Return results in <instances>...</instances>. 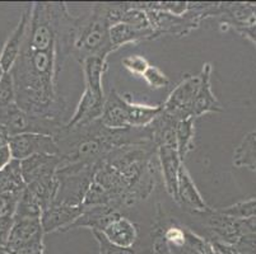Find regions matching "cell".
<instances>
[{"label": "cell", "mask_w": 256, "mask_h": 254, "mask_svg": "<svg viewBox=\"0 0 256 254\" xmlns=\"http://www.w3.org/2000/svg\"><path fill=\"white\" fill-rule=\"evenodd\" d=\"M64 62L58 48L38 51L23 45L10 70L16 104L34 117L62 121L65 102L59 93L58 78Z\"/></svg>", "instance_id": "1"}, {"label": "cell", "mask_w": 256, "mask_h": 254, "mask_svg": "<svg viewBox=\"0 0 256 254\" xmlns=\"http://www.w3.org/2000/svg\"><path fill=\"white\" fill-rule=\"evenodd\" d=\"M110 24L107 20L106 3L94 4L92 11L86 19L80 20L73 53L79 62L87 57L98 56L104 57L114 52L110 43Z\"/></svg>", "instance_id": "2"}, {"label": "cell", "mask_w": 256, "mask_h": 254, "mask_svg": "<svg viewBox=\"0 0 256 254\" xmlns=\"http://www.w3.org/2000/svg\"><path fill=\"white\" fill-rule=\"evenodd\" d=\"M98 164H70L60 167L56 172L58 193L54 205L83 206Z\"/></svg>", "instance_id": "3"}, {"label": "cell", "mask_w": 256, "mask_h": 254, "mask_svg": "<svg viewBox=\"0 0 256 254\" xmlns=\"http://www.w3.org/2000/svg\"><path fill=\"white\" fill-rule=\"evenodd\" d=\"M0 123L6 127L9 136L20 134H42L56 137L65 125L62 121L28 115L16 103L0 108Z\"/></svg>", "instance_id": "4"}, {"label": "cell", "mask_w": 256, "mask_h": 254, "mask_svg": "<svg viewBox=\"0 0 256 254\" xmlns=\"http://www.w3.org/2000/svg\"><path fill=\"white\" fill-rule=\"evenodd\" d=\"M199 83L200 76L198 74L188 75L180 84H178V87L170 93L164 103L162 104V112L164 115L170 116L178 122L192 117V103L199 88Z\"/></svg>", "instance_id": "5"}, {"label": "cell", "mask_w": 256, "mask_h": 254, "mask_svg": "<svg viewBox=\"0 0 256 254\" xmlns=\"http://www.w3.org/2000/svg\"><path fill=\"white\" fill-rule=\"evenodd\" d=\"M13 159L22 162L34 155H58L56 139L50 135L20 134L10 136L8 144Z\"/></svg>", "instance_id": "6"}, {"label": "cell", "mask_w": 256, "mask_h": 254, "mask_svg": "<svg viewBox=\"0 0 256 254\" xmlns=\"http://www.w3.org/2000/svg\"><path fill=\"white\" fill-rule=\"evenodd\" d=\"M100 233H102L111 244L124 249H134L139 238L138 227L130 219L120 214V211L114 214Z\"/></svg>", "instance_id": "7"}, {"label": "cell", "mask_w": 256, "mask_h": 254, "mask_svg": "<svg viewBox=\"0 0 256 254\" xmlns=\"http://www.w3.org/2000/svg\"><path fill=\"white\" fill-rule=\"evenodd\" d=\"M44 235L41 219H14L6 249L13 252L24 247L44 246Z\"/></svg>", "instance_id": "8"}, {"label": "cell", "mask_w": 256, "mask_h": 254, "mask_svg": "<svg viewBox=\"0 0 256 254\" xmlns=\"http://www.w3.org/2000/svg\"><path fill=\"white\" fill-rule=\"evenodd\" d=\"M128 109H129V95H121L115 89H111L104 97V111L100 122L110 130L132 129L128 125Z\"/></svg>", "instance_id": "9"}, {"label": "cell", "mask_w": 256, "mask_h": 254, "mask_svg": "<svg viewBox=\"0 0 256 254\" xmlns=\"http://www.w3.org/2000/svg\"><path fill=\"white\" fill-rule=\"evenodd\" d=\"M24 185L56 176L60 167L59 155H34L20 162Z\"/></svg>", "instance_id": "10"}, {"label": "cell", "mask_w": 256, "mask_h": 254, "mask_svg": "<svg viewBox=\"0 0 256 254\" xmlns=\"http://www.w3.org/2000/svg\"><path fill=\"white\" fill-rule=\"evenodd\" d=\"M176 202L181 207L188 210V211H192V213L204 214L209 211L208 205L206 204L204 199L200 195L196 185H195L192 176L188 173L185 163H182L180 169H178Z\"/></svg>", "instance_id": "11"}, {"label": "cell", "mask_w": 256, "mask_h": 254, "mask_svg": "<svg viewBox=\"0 0 256 254\" xmlns=\"http://www.w3.org/2000/svg\"><path fill=\"white\" fill-rule=\"evenodd\" d=\"M30 17H31V6H28V9L20 15V22L4 43L3 50L0 52V65L3 67L4 73L10 71L22 51L26 34H27V28H28Z\"/></svg>", "instance_id": "12"}, {"label": "cell", "mask_w": 256, "mask_h": 254, "mask_svg": "<svg viewBox=\"0 0 256 254\" xmlns=\"http://www.w3.org/2000/svg\"><path fill=\"white\" fill-rule=\"evenodd\" d=\"M84 206L51 205L41 215V224L45 234L55 232H66L72 224L82 215Z\"/></svg>", "instance_id": "13"}, {"label": "cell", "mask_w": 256, "mask_h": 254, "mask_svg": "<svg viewBox=\"0 0 256 254\" xmlns=\"http://www.w3.org/2000/svg\"><path fill=\"white\" fill-rule=\"evenodd\" d=\"M157 157L160 172H162V177H164V188H166L170 197L176 201V197H178V169H180L181 164L184 162L178 157V153L174 146H157Z\"/></svg>", "instance_id": "14"}, {"label": "cell", "mask_w": 256, "mask_h": 254, "mask_svg": "<svg viewBox=\"0 0 256 254\" xmlns=\"http://www.w3.org/2000/svg\"><path fill=\"white\" fill-rule=\"evenodd\" d=\"M104 97H100L84 88V92L79 99L74 115L72 116L68 122L65 123L64 127L65 129H74V127H79V126L100 120L102 111H104Z\"/></svg>", "instance_id": "15"}, {"label": "cell", "mask_w": 256, "mask_h": 254, "mask_svg": "<svg viewBox=\"0 0 256 254\" xmlns=\"http://www.w3.org/2000/svg\"><path fill=\"white\" fill-rule=\"evenodd\" d=\"M210 75H212V65L209 62L203 65L200 70V83L198 88L196 95H195L194 103L192 108V117L198 118L204 116L209 112H216L220 109L217 98L214 97L212 92L210 84Z\"/></svg>", "instance_id": "16"}, {"label": "cell", "mask_w": 256, "mask_h": 254, "mask_svg": "<svg viewBox=\"0 0 256 254\" xmlns=\"http://www.w3.org/2000/svg\"><path fill=\"white\" fill-rule=\"evenodd\" d=\"M108 37H110V43L112 51H116L118 48L124 47V46L130 45V43H138V42L156 39L160 36L153 29L138 31V29H134V28L129 27L125 23L120 22L110 27Z\"/></svg>", "instance_id": "17"}, {"label": "cell", "mask_w": 256, "mask_h": 254, "mask_svg": "<svg viewBox=\"0 0 256 254\" xmlns=\"http://www.w3.org/2000/svg\"><path fill=\"white\" fill-rule=\"evenodd\" d=\"M115 213L116 210L108 206L84 207L82 215L72 224L66 232L79 228H88L90 232H101Z\"/></svg>", "instance_id": "18"}, {"label": "cell", "mask_w": 256, "mask_h": 254, "mask_svg": "<svg viewBox=\"0 0 256 254\" xmlns=\"http://www.w3.org/2000/svg\"><path fill=\"white\" fill-rule=\"evenodd\" d=\"M83 75H84L86 88L100 97L104 94V75L107 70V59L92 56L83 60L82 62Z\"/></svg>", "instance_id": "19"}, {"label": "cell", "mask_w": 256, "mask_h": 254, "mask_svg": "<svg viewBox=\"0 0 256 254\" xmlns=\"http://www.w3.org/2000/svg\"><path fill=\"white\" fill-rule=\"evenodd\" d=\"M162 111V106H146L132 102L129 98L128 109V125L132 129H144L148 127Z\"/></svg>", "instance_id": "20"}, {"label": "cell", "mask_w": 256, "mask_h": 254, "mask_svg": "<svg viewBox=\"0 0 256 254\" xmlns=\"http://www.w3.org/2000/svg\"><path fill=\"white\" fill-rule=\"evenodd\" d=\"M194 118L181 120L174 126V140H176V150L180 159L185 160L186 155L194 150L195 140V123Z\"/></svg>", "instance_id": "21"}, {"label": "cell", "mask_w": 256, "mask_h": 254, "mask_svg": "<svg viewBox=\"0 0 256 254\" xmlns=\"http://www.w3.org/2000/svg\"><path fill=\"white\" fill-rule=\"evenodd\" d=\"M24 187L20 162L13 159L3 171H0V195L6 192H20L24 190Z\"/></svg>", "instance_id": "22"}, {"label": "cell", "mask_w": 256, "mask_h": 254, "mask_svg": "<svg viewBox=\"0 0 256 254\" xmlns=\"http://www.w3.org/2000/svg\"><path fill=\"white\" fill-rule=\"evenodd\" d=\"M121 22L134 28V29H138V31L152 29L148 14L143 8L138 5V3H128V8L124 11Z\"/></svg>", "instance_id": "23"}, {"label": "cell", "mask_w": 256, "mask_h": 254, "mask_svg": "<svg viewBox=\"0 0 256 254\" xmlns=\"http://www.w3.org/2000/svg\"><path fill=\"white\" fill-rule=\"evenodd\" d=\"M16 103L14 80L10 71L4 73L0 78V108L12 106Z\"/></svg>", "instance_id": "24"}, {"label": "cell", "mask_w": 256, "mask_h": 254, "mask_svg": "<svg viewBox=\"0 0 256 254\" xmlns=\"http://www.w3.org/2000/svg\"><path fill=\"white\" fill-rule=\"evenodd\" d=\"M142 78L146 80V85L150 89H164L170 85V78L166 74L157 66L150 65V67L146 70V73L142 75Z\"/></svg>", "instance_id": "25"}, {"label": "cell", "mask_w": 256, "mask_h": 254, "mask_svg": "<svg viewBox=\"0 0 256 254\" xmlns=\"http://www.w3.org/2000/svg\"><path fill=\"white\" fill-rule=\"evenodd\" d=\"M22 191L20 192H6L0 195V218L14 216L20 202Z\"/></svg>", "instance_id": "26"}, {"label": "cell", "mask_w": 256, "mask_h": 254, "mask_svg": "<svg viewBox=\"0 0 256 254\" xmlns=\"http://www.w3.org/2000/svg\"><path fill=\"white\" fill-rule=\"evenodd\" d=\"M122 66L132 73V75H138L142 76L144 73H146V70L150 67V61L144 57V56L140 55H132V56H128L125 59H122L121 61Z\"/></svg>", "instance_id": "27"}, {"label": "cell", "mask_w": 256, "mask_h": 254, "mask_svg": "<svg viewBox=\"0 0 256 254\" xmlns=\"http://www.w3.org/2000/svg\"><path fill=\"white\" fill-rule=\"evenodd\" d=\"M92 234L96 238L97 243H98L100 254H136L134 249H124L118 248V247L114 246L110 242L107 241L104 234L100 232H92Z\"/></svg>", "instance_id": "28"}, {"label": "cell", "mask_w": 256, "mask_h": 254, "mask_svg": "<svg viewBox=\"0 0 256 254\" xmlns=\"http://www.w3.org/2000/svg\"><path fill=\"white\" fill-rule=\"evenodd\" d=\"M14 227V216L0 218V246L6 247Z\"/></svg>", "instance_id": "29"}, {"label": "cell", "mask_w": 256, "mask_h": 254, "mask_svg": "<svg viewBox=\"0 0 256 254\" xmlns=\"http://www.w3.org/2000/svg\"><path fill=\"white\" fill-rule=\"evenodd\" d=\"M12 160H13V157H12L9 146H0V171H3L4 168H6Z\"/></svg>", "instance_id": "30"}, {"label": "cell", "mask_w": 256, "mask_h": 254, "mask_svg": "<svg viewBox=\"0 0 256 254\" xmlns=\"http://www.w3.org/2000/svg\"><path fill=\"white\" fill-rule=\"evenodd\" d=\"M9 139H10V136H9L8 131H6V127L0 123V146L8 145Z\"/></svg>", "instance_id": "31"}, {"label": "cell", "mask_w": 256, "mask_h": 254, "mask_svg": "<svg viewBox=\"0 0 256 254\" xmlns=\"http://www.w3.org/2000/svg\"><path fill=\"white\" fill-rule=\"evenodd\" d=\"M3 74H4V70H3V67H2V65H0V78L3 76Z\"/></svg>", "instance_id": "32"}]
</instances>
